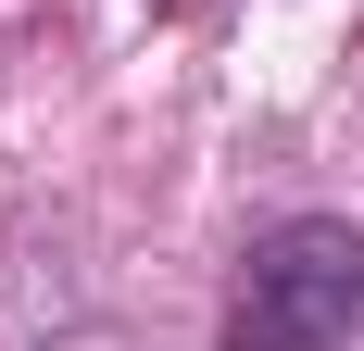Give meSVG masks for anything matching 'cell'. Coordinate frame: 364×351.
I'll return each instance as SVG.
<instances>
[{
	"instance_id": "6da1fadb",
	"label": "cell",
	"mask_w": 364,
	"mask_h": 351,
	"mask_svg": "<svg viewBox=\"0 0 364 351\" xmlns=\"http://www.w3.org/2000/svg\"><path fill=\"white\" fill-rule=\"evenodd\" d=\"M352 326H364V226L352 213H289L239 251L226 351H339Z\"/></svg>"
},
{
	"instance_id": "7a4b0ae2",
	"label": "cell",
	"mask_w": 364,
	"mask_h": 351,
	"mask_svg": "<svg viewBox=\"0 0 364 351\" xmlns=\"http://www.w3.org/2000/svg\"><path fill=\"white\" fill-rule=\"evenodd\" d=\"M50 351H126V339H50Z\"/></svg>"
}]
</instances>
